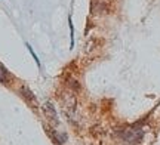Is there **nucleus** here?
Returning a JSON list of instances; mask_svg holds the SVG:
<instances>
[{
  "instance_id": "7ed1b4c3",
  "label": "nucleus",
  "mask_w": 160,
  "mask_h": 145,
  "mask_svg": "<svg viewBox=\"0 0 160 145\" xmlns=\"http://www.w3.org/2000/svg\"><path fill=\"white\" fill-rule=\"evenodd\" d=\"M91 12H93V13H105L107 12V2L105 0H93L91 5Z\"/></svg>"
},
{
  "instance_id": "0eeeda50",
  "label": "nucleus",
  "mask_w": 160,
  "mask_h": 145,
  "mask_svg": "<svg viewBox=\"0 0 160 145\" xmlns=\"http://www.w3.org/2000/svg\"><path fill=\"white\" fill-rule=\"evenodd\" d=\"M25 47L28 49V52L31 53V56H33V59H34V61H36V64H37V67H39V68H40V67H42V65H40V59L37 58V55H36V52H34V51H33V47L30 46V43H25Z\"/></svg>"
},
{
  "instance_id": "f257e3e1",
  "label": "nucleus",
  "mask_w": 160,
  "mask_h": 145,
  "mask_svg": "<svg viewBox=\"0 0 160 145\" xmlns=\"http://www.w3.org/2000/svg\"><path fill=\"white\" fill-rule=\"evenodd\" d=\"M142 136H144V130L141 128H137V126L122 130V138L126 142H129V144H139Z\"/></svg>"
},
{
  "instance_id": "423d86ee",
  "label": "nucleus",
  "mask_w": 160,
  "mask_h": 145,
  "mask_svg": "<svg viewBox=\"0 0 160 145\" xmlns=\"http://www.w3.org/2000/svg\"><path fill=\"white\" fill-rule=\"evenodd\" d=\"M68 24H70V37H71L70 49H73V47H74V27H73V19H71V17L68 18Z\"/></svg>"
},
{
  "instance_id": "f03ea898",
  "label": "nucleus",
  "mask_w": 160,
  "mask_h": 145,
  "mask_svg": "<svg viewBox=\"0 0 160 145\" xmlns=\"http://www.w3.org/2000/svg\"><path fill=\"white\" fill-rule=\"evenodd\" d=\"M43 113H45V116L51 120L52 123H55V124H58V117H57V111H55V108L52 107L51 102H46L45 105H43Z\"/></svg>"
},
{
  "instance_id": "39448f33",
  "label": "nucleus",
  "mask_w": 160,
  "mask_h": 145,
  "mask_svg": "<svg viewBox=\"0 0 160 145\" xmlns=\"http://www.w3.org/2000/svg\"><path fill=\"white\" fill-rule=\"evenodd\" d=\"M8 79H9V73L3 67V64H0V83H6Z\"/></svg>"
},
{
  "instance_id": "20e7f679",
  "label": "nucleus",
  "mask_w": 160,
  "mask_h": 145,
  "mask_svg": "<svg viewBox=\"0 0 160 145\" xmlns=\"http://www.w3.org/2000/svg\"><path fill=\"white\" fill-rule=\"evenodd\" d=\"M21 95H22V98L28 102V104H31L34 108H37V101H36L34 95H33V92L30 90L27 86H22L21 87Z\"/></svg>"
}]
</instances>
